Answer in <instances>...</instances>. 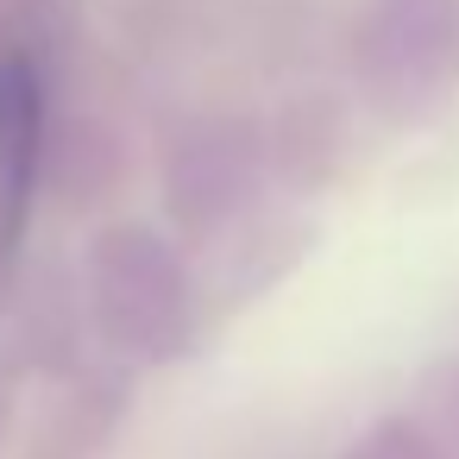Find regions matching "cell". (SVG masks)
<instances>
[{
  "mask_svg": "<svg viewBox=\"0 0 459 459\" xmlns=\"http://www.w3.org/2000/svg\"><path fill=\"white\" fill-rule=\"evenodd\" d=\"M101 290H108V327L133 333V315L145 308V346L170 340L164 327V308H177V271L152 252V239L139 233H120V239H101Z\"/></svg>",
  "mask_w": 459,
  "mask_h": 459,
  "instance_id": "6da1fadb",
  "label": "cell"
},
{
  "mask_svg": "<svg viewBox=\"0 0 459 459\" xmlns=\"http://www.w3.org/2000/svg\"><path fill=\"white\" fill-rule=\"evenodd\" d=\"M32 158H39V76L26 57H0V246L20 233Z\"/></svg>",
  "mask_w": 459,
  "mask_h": 459,
  "instance_id": "7a4b0ae2",
  "label": "cell"
}]
</instances>
